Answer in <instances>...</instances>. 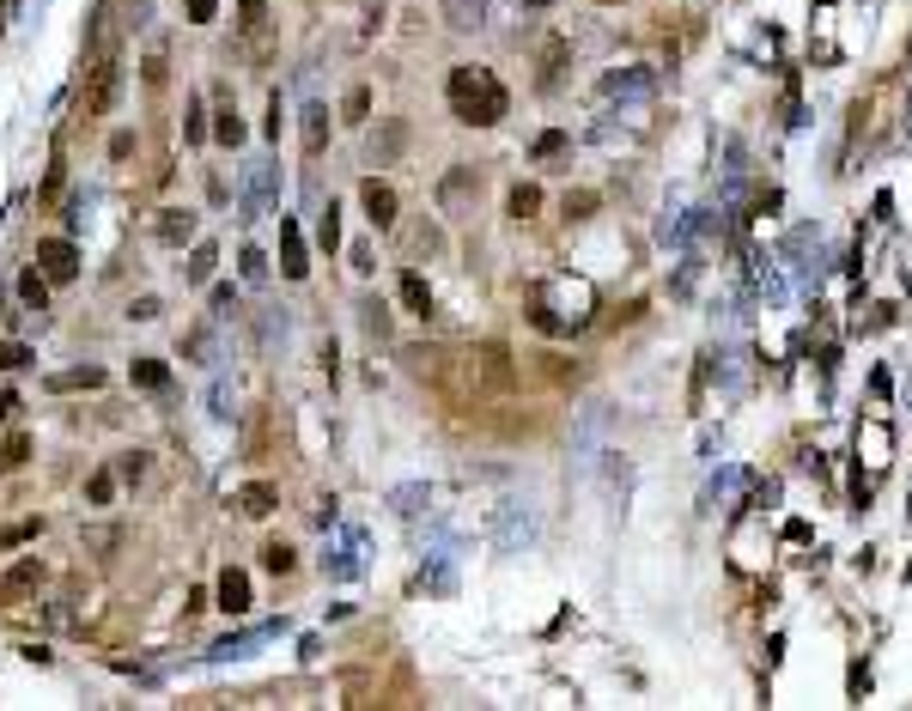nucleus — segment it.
<instances>
[{
  "mask_svg": "<svg viewBox=\"0 0 912 711\" xmlns=\"http://www.w3.org/2000/svg\"><path fill=\"white\" fill-rule=\"evenodd\" d=\"M456 408H481V402H505L517 389V365L499 341H475L463 353H438V377H432Z\"/></svg>",
  "mask_w": 912,
  "mask_h": 711,
  "instance_id": "f257e3e1",
  "label": "nucleus"
},
{
  "mask_svg": "<svg viewBox=\"0 0 912 711\" xmlns=\"http://www.w3.org/2000/svg\"><path fill=\"white\" fill-rule=\"evenodd\" d=\"M444 92H450V116L463 122V128H493L499 116H505V86L487 73V67H450V79H444Z\"/></svg>",
  "mask_w": 912,
  "mask_h": 711,
  "instance_id": "f03ea898",
  "label": "nucleus"
},
{
  "mask_svg": "<svg viewBox=\"0 0 912 711\" xmlns=\"http://www.w3.org/2000/svg\"><path fill=\"white\" fill-rule=\"evenodd\" d=\"M37 268L67 286V280H80V250H73V237H37Z\"/></svg>",
  "mask_w": 912,
  "mask_h": 711,
  "instance_id": "7ed1b4c3",
  "label": "nucleus"
},
{
  "mask_svg": "<svg viewBox=\"0 0 912 711\" xmlns=\"http://www.w3.org/2000/svg\"><path fill=\"white\" fill-rule=\"evenodd\" d=\"M475 195H481V171H475V165L444 171V183H438V207H444V213H469Z\"/></svg>",
  "mask_w": 912,
  "mask_h": 711,
  "instance_id": "20e7f679",
  "label": "nucleus"
},
{
  "mask_svg": "<svg viewBox=\"0 0 912 711\" xmlns=\"http://www.w3.org/2000/svg\"><path fill=\"white\" fill-rule=\"evenodd\" d=\"M116 86H122V61L98 55V67H92V86H86V116H104V110L116 104Z\"/></svg>",
  "mask_w": 912,
  "mask_h": 711,
  "instance_id": "39448f33",
  "label": "nucleus"
},
{
  "mask_svg": "<svg viewBox=\"0 0 912 711\" xmlns=\"http://www.w3.org/2000/svg\"><path fill=\"white\" fill-rule=\"evenodd\" d=\"M359 201H365V219H371L377 231H390V225H396V189H390V183L365 177V183H359Z\"/></svg>",
  "mask_w": 912,
  "mask_h": 711,
  "instance_id": "423d86ee",
  "label": "nucleus"
},
{
  "mask_svg": "<svg viewBox=\"0 0 912 711\" xmlns=\"http://www.w3.org/2000/svg\"><path fill=\"white\" fill-rule=\"evenodd\" d=\"M657 86V73L651 67H621V73H602V92L608 98H645Z\"/></svg>",
  "mask_w": 912,
  "mask_h": 711,
  "instance_id": "0eeeda50",
  "label": "nucleus"
},
{
  "mask_svg": "<svg viewBox=\"0 0 912 711\" xmlns=\"http://www.w3.org/2000/svg\"><path fill=\"white\" fill-rule=\"evenodd\" d=\"M43 584V560H37V553H31V560H19L7 578H0V602H25L31 590Z\"/></svg>",
  "mask_w": 912,
  "mask_h": 711,
  "instance_id": "6e6552de",
  "label": "nucleus"
},
{
  "mask_svg": "<svg viewBox=\"0 0 912 711\" xmlns=\"http://www.w3.org/2000/svg\"><path fill=\"white\" fill-rule=\"evenodd\" d=\"M280 274H286V280H304V274H311V262H304V237H298L292 219H280Z\"/></svg>",
  "mask_w": 912,
  "mask_h": 711,
  "instance_id": "1a4fd4ad",
  "label": "nucleus"
},
{
  "mask_svg": "<svg viewBox=\"0 0 912 711\" xmlns=\"http://www.w3.org/2000/svg\"><path fill=\"white\" fill-rule=\"evenodd\" d=\"M219 608H225V614H250V578H244L238 566L219 572Z\"/></svg>",
  "mask_w": 912,
  "mask_h": 711,
  "instance_id": "9d476101",
  "label": "nucleus"
},
{
  "mask_svg": "<svg viewBox=\"0 0 912 711\" xmlns=\"http://www.w3.org/2000/svg\"><path fill=\"white\" fill-rule=\"evenodd\" d=\"M444 25H450V31H475V25H487V0H444Z\"/></svg>",
  "mask_w": 912,
  "mask_h": 711,
  "instance_id": "9b49d317",
  "label": "nucleus"
},
{
  "mask_svg": "<svg viewBox=\"0 0 912 711\" xmlns=\"http://www.w3.org/2000/svg\"><path fill=\"white\" fill-rule=\"evenodd\" d=\"M49 389H55V395H73V389H104V371H98V365H80V371H55V377H49Z\"/></svg>",
  "mask_w": 912,
  "mask_h": 711,
  "instance_id": "f8f14e48",
  "label": "nucleus"
},
{
  "mask_svg": "<svg viewBox=\"0 0 912 711\" xmlns=\"http://www.w3.org/2000/svg\"><path fill=\"white\" fill-rule=\"evenodd\" d=\"M274 505H280V493H274L268 481H250V487L238 493V511H244V517H268Z\"/></svg>",
  "mask_w": 912,
  "mask_h": 711,
  "instance_id": "ddd939ff",
  "label": "nucleus"
},
{
  "mask_svg": "<svg viewBox=\"0 0 912 711\" xmlns=\"http://www.w3.org/2000/svg\"><path fill=\"white\" fill-rule=\"evenodd\" d=\"M323 146H329V110L304 104V152H323Z\"/></svg>",
  "mask_w": 912,
  "mask_h": 711,
  "instance_id": "4468645a",
  "label": "nucleus"
},
{
  "mask_svg": "<svg viewBox=\"0 0 912 711\" xmlns=\"http://www.w3.org/2000/svg\"><path fill=\"white\" fill-rule=\"evenodd\" d=\"M49 286H55V280H49L43 268H25V274H19V298H25L31 310H49Z\"/></svg>",
  "mask_w": 912,
  "mask_h": 711,
  "instance_id": "2eb2a0df",
  "label": "nucleus"
},
{
  "mask_svg": "<svg viewBox=\"0 0 912 711\" xmlns=\"http://www.w3.org/2000/svg\"><path fill=\"white\" fill-rule=\"evenodd\" d=\"M402 304H408L414 316H432V286H426V280H420L414 268L402 274Z\"/></svg>",
  "mask_w": 912,
  "mask_h": 711,
  "instance_id": "dca6fc26",
  "label": "nucleus"
},
{
  "mask_svg": "<svg viewBox=\"0 0 912 711\" xmlns=\"http://www.w3.org/2000/svg\"><path fill=\"white\" fill-rule=\"evenodd\" d=\"M159 237H165V244H189V237H195V213L171 207V213L159 219Z\"/></svg>",
  "mask_w": 912,
  "mask_h": 711,
  "instance_id": "f3484780",
  "label": "nucleus"
},
{
  "mask_svg": "<svg viewBox=\"0 0 912 711\" xmlns=\"http://www.w3.org/2000/svg\"><path fill=\"white\" fill-rule=\"evenodd\" d=\"M536 207H542V189H536V183H517V189H511V201H505V213H511V219H536Z\"/></svg>",
  "mask_w": 912,
  "mask_h": 711,
  "instance_id": "a211bd4d",
  "label": "nucleus"
},
{
  "mask_svg": "<svg viewBox=\"0 0 912 711\" xmlns=\"http://www.w3.org/2000/svg\"><path fill=\"white\" fill-rule=\"evenodd\" d=\"M134 383L140 389H171V365L165 359H134Z\"/></svg>",
  "mask_w": 912,
  "mask_h": 711,
  "instance_id": "6ab92c4d",
  "label": "nucleus"
},
{
  "mask_svg": "<svg viewBox=\"0 0 912 711\" xmlns=\"http://www.w3.org/2000/svg\"><path fill=\"white\" fill-rule=\"evenodd\" d=\"M402 140H408V128H402V122H384V134H371V158H396Z\"/></svg>",
  "mask_w": 912,
  "mask_h": 711,
  "instance_id": "aec40b11",
  "label": "nucleus"
},
{
  "mask_svg": "<svg viewBox=\"0 0 912 711\" xmlns=\"http://www.w3.org/2000/svg\"><path fill=\"white\" fill-rule=\"evenodd\" d=\"M560 67H566V43H560V37H542V86H554Z\"/></svg>",
  "mask_w": 912,
  "mask_h": 711,
  "instance_id": "412c9836",
  "label": "nucleus"
},
{
  "mask_svg": "<svg viewBox=\"0 0 912 711\" xmlns=\"http://www.w3.org/2000/svg\"><path fill=\"white\" fill-rule=\"evenodd\" d=\"M438 244H444L438 225H414V231H408V256H438Z\"/></svg>",
  "mask_w": 912,
  "mask_h": 711,
  "instance_id": "4be33fe9",
  "label": "nucleus"
},
{
  "mask_svg": "<svg viewBox=\"0 0 912 711\" xmlns=\"http://www.w3.org/2000/svg\"><path fill=\"white\" fill-rule=\"evenodd\" d=\"M292 560H298V553H292L286 541H268V547H262V566H268L274 578H286V572H292Z\"/></svg>",
  "mask_w": 912,
  "mask_h": 711,
  "instance_id": "5701e85b",
  "label": "nucleus"
},
{
  "mask_svg": "<svg viewBox=\"0 0 912 711\" xmlns=\"http://www.w3.org/2000/svg\"><path fill=\"white\" fill-rule=\"evenodd\" d=\"M317 244H323V250H335V244H341V213H335V201L317 213Z\"/></svg>",
  "mask_w": 912,
  "mask_h": 711,
  "instance_id": "b1692460",
  "label": "nucleus"
},
{
  "mask_svg": "<svg viewBox=\"0 0 912 711\" xmlns=\"http://www.w3.org/2000/svg\"><path fill=\"white\" fill-rule=\"evenodd\" d=\"M213 134H219L225 146H244V122H238V110H232V104H225V110H219V122H213Z\"/></svg>",
  "mask_w": 912,
  "mask_h": 711,
  "instance_id": "393cba45",
  "label": "nucleus"
},
{
  "mask_svg": "<svg viewBox=\"0 0 912 711\" xmlns=\"http://www.w3.org/2000/svg\"><path fill=\"white\" fill-rule=\"evenodd\" d=\"M31 359H37V353H31L25 341H0V371H25Z\"/></svg>",
  "mask_w": 912,
  "mask_h": 711,
  "instance_id": "a878e982",
  "label": "nucleus"
},
{
  "mask_svg": "<svg viewBox=\"0 0 912 711\" xmlns=\"http://www.w3.org/2000/svg\"><path fill=\"white\" fill-rule=\"evenodd\" d=\"M213 262H219V250H213V244H195V256H189V280H213Z\"/></svg>",
  "mask_w": 912,
  "mask_h": 711,
  "instance_id": "bb28decb",
  "label": "nucleus"
},
{
  "mask_svg": "<svg viewBox=\"0 0 912 711\" xmlns=\"http://www.w3.org/2000/svg\"><path fill=\"white\" fill-rule=\"evenodd\" d=\"M25 450H31V438H25V432H13L7 444H0V474H7V468H19V462H25Z\"/></svg>",
  "mask_w": 912,
  "mask_h": 711,
  "instance_id": "cd10ccee",
  "label": "nucleus"
},
{
  "mask_svg": "<svg viewBox=\"0 0 912 711\" xmlns=\"http://www.w3.org/2000/svg\"><path fill=\"white\" fill-rule=\"evenodd\" d=\"M86 499H92V505H110V499H116V474H110V468L86 481Z\"/></svg>",
  "mask_w": 912,
  "mask_h": 711,
  "instance_id": "c85d7f7f",
  "label": "nucleus"
},
{
  "mask_svg": "<svg viewBox=\"0 0 912 711\" xmlns=\"http://www.w3.org/2000/svg\"><path fill=\"white\" fill-rule=\"evenodd\" d=\"M262 19H268V0H238V25L244 31H262Z\"/></svg>",
  "mask_w": 912,
  "mask_h": 711,
  "instance_id": "c756f323",
  "label": "nucleus"
},
{
  "mask_svg": "<svg viewBox=\"0 0 912 711\" xmlns=\"http://www.w3.org/2000/svg\"><path fill=\"white\" fill-rule=\"evenodd\" d=\"M365 335H377V341H384V335H390V310H384V304H377V298L365 304Z\"/></svg>",
  "mask_w": 912,
  "mask_h": 711,
  "instance_id": "7c9ffc66",
  "label": "nucleus"
},
{
  "mask_svg": "<svg viewBox=\"0 0 912 711\" xmlns=\"http://www.w3.org/2000/svg\"><path fill=\"white\" fill-rule=\"evenodd\" d=\"M146 474V450H128V456H116V481H140Z\"/></svg>",
  "mask_w": 912,
  "mask_h": 711,
  "instance_id": "2f4dec72",
  "label": "nucleus"
},
{
  "mask_svg": "<svg viewBox=\"0 0 912 711\" xmlns=\"http://www.w3.org/2000/svg\"><path fill=\"white\" fill-rule=\"evenodd\" d=\"M590 213H596V195H590V189L566 195V219H590Z\"/></svg>",
  "mask_w": 912,
  "mask_h": 711,
  "instance_id": "473e14b6",
  "label": "nucleus"
},
{
  "mask_svg": "<svg viewBox=\"0 0 912 711\" xmlns=\"http://www.w3.org/2000/svg\"><path fill=\"white\" fill-rule=\"evenodd\" d=\"M43 523H13V529H0V547H19V541H37Z\"/></svg>",
  "mask_w": 912,
  "mask_h": 711,
  "instance_id": "72a5a7b5",
  "label": "nucleus"
},
{
  "mask_svg": "<svg viewBox=\"0 0 912 711\" xmlns=\"http://www.w3.org/2000/svg\"><path fill=\"white\" fill-rule=\"evenodd\" d=\"M341 110H347V122H365V110H371V92H365V86H359V92H347V104H341Z\"/></svg>",
  "mask_w": 912,
  "mask_h": 711,
  "instance_id": "f704fd0d",
  "label": "nucleus"
},
{
  "mask_svg": "<svg viewBox=\"0 0 912 711\" xmlns=\"http://www.w3.org/2000/svg\"><path fill=\"white\" fill-rule=\"evenodd\" d=\"M140 73H146V86H165V49H152Z\"/></svg>",
  "mask_w": 912,
  "mask_h": 711,
  "instance_id": "c9c22d12",
  "label": "nucleus"
},
{
  "mask_svg": "<svg viewBox=\"0 0 912 711\" xmlns=\"http://www.w3.org/2000/svg\"><path fill=\"white\" fill-rule=\"evenodd\" d=\"M183 134H189V140H201V134H207V122H201V98L189 104V122H183Z\"/></svg>",
  "mask_w": 912,
  "mask_h": 711,
  "instance_id": "e433bc0d",
  "label": "nucleus"
},
{
  "mask_svg": "<svg viewBox=\"0 0 912 711\" xmlns=\"http://www.w3.org/2000/svg\"><path fill=\"white\" fill-rule=\"evenodd\" d=\"M268 274V262H262V250H244V280H262Z\"/></svg>",
  "mask_w": 912,
  "mask_h": 711,
  "instance_id": "4c0bfd02",
  "label": "nucleus"
},
{
  "mask_svg": "<svg viewBox=\"0 0 912 711\" xmlns=\"http://www.w3.org/2000/svg\"><path fill=\"white\" fill-rule=\"evenodd\" d=\"M213 13H219V0H189V19H195V25H207Z\"/></svg>",
  "mask_w": 912,
  "mask_h": 711,
  "instance_id": "58836bf2",
  "label": "nucleus"
},
{
  "mask_svg": "<svg viewBox=\"0 0 912 711\" xmlns=\"http://www.w3.org/2000/svg\"><path fill=\"white\" fill-rule=\"evenodd\" d=\"M13 408H19V395H13V389H0V420H13Z\"/></svg>",
  "mask_w": 912,
  "mask_h": 711,
  "instance_id": "ea45409f",
  "label": "nucleus"
},
{
  "mask_svg": "<svg viewBox=\"0 0 912 711\" xmlns=\"http://www.w3.org/2000/svg\"><path fill=\"white\" fill-rule=\"evenodd\" d=\"M529 7H554V0H529Z\"/></svg>",
  "mask_w": 912,
  "mask_h": 711,
  "instance_id": "a19ab883",
  "label": "nucleus"
},
{
  "mask_svg": "<svg viewBox=\"0 0 912 711\" xmlns=\"http://www.w3.org/2000/svg\"><path fill=\"white\" fill-rule=\"evenodd\" d=\"M602 7H621V0H602Z\"/></svg>",
  "mask_w": 912,
  "mask_h": 711,
  "instance_id": "79ce46f5",
  "label": "nucleus"
}]
</instances>
